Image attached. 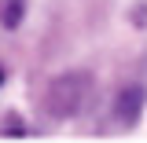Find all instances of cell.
Instances as JSON below:
<instances>
[{
  "label": "cell",
  "instance_id": "obj_1",
  "mask_svg": "<svg viewBox=\"0 0 147 143\" xmlns=\"http://www.w3.org/2000/svg\"><path fill=\"white\" fill-rule=\"evenodd\" d=\"M88 88H92V81L85 73H63V77H55L52 85H48L44 107H48V114H55V117H74L77 110L85 107Z\"/></svg>",
  "mask_w": 147,
  "mask_h": 143
},
{
  "label": "cell",
  "instance_id": "obj_3",
  "mask_svg": "<svg viewBox=\"0 0 147 143\" xmlns=\"http://www.w3.org/2000/svg\"><path fill=\"white\" fill-rule=\"evenodd\" d=\"M22 11H26V0H0V22L7 30H15L22 22Z\"/></svg>",
  "mask_w": 147,
  "mask_h": 143
},
{
  "label": "cell",
  "instance_id": "obj_4",
  "mask_svg": "<svg viewBox=\"0 0 147 143\" xmlns=\"http://www.w3.org/2000/svg\"><path fill=\"white\" fill-rule=\"evenodd\" d=\"M0 85H4V70H0Z\"/></svg>",
  "mask_w": 147,
  "mask_h": 143
},
{
  "label": "cell",
  "instance_id": "obj_2",
  "mask_svg": "<svg viewBox=\"0 0 147 143\" xmlns=\"http://www.w3.org/2000/svg\"><path fill=\"white\" fill-rule=\"evenodd\" d=\"M140 110H144V92L140 88L121 92V99H118V117H121L125 125H132V121L140 117Z\"/></svg>",
  "mask_w": 147,
  "mask_h": 143
}]
</instances>
